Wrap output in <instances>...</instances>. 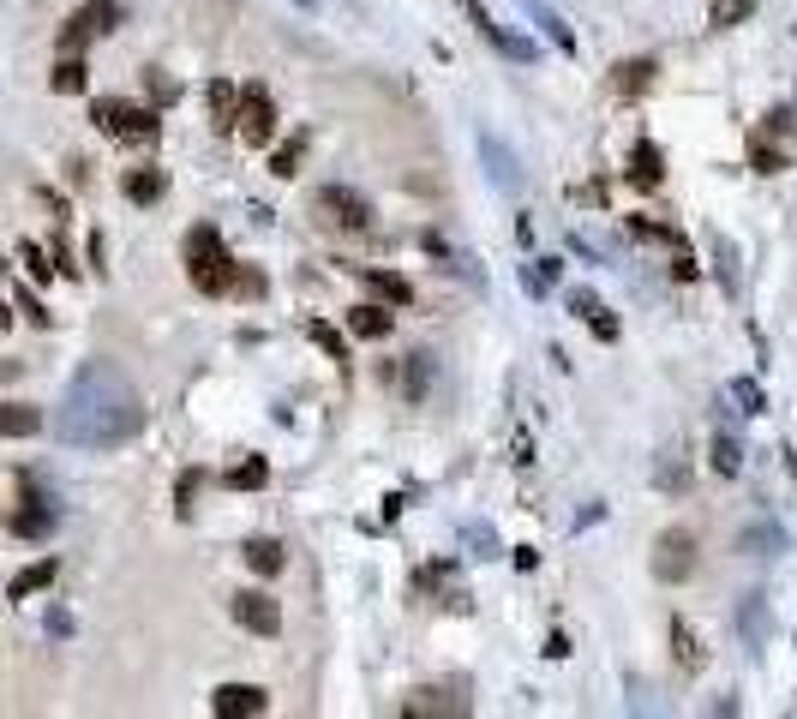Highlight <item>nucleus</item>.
<instances>
[{
  "label": "nucleus",
  "instance_id": "nucleus-1",
  "mask_svg": "<svg viewBox=\"0 0 797 719\" xmlns=\"http://www.w3.org/2000/svg\"><path fill=\"white\" fill-rule=\"evenodd\" d=\"M60 438L78 450H120L138 426H144V402L138 390L108 366V360H84L78 378L60 396Z\"/></svg>",
  "mask_w": 797,
  "mask_h": 719
},
{
  "label": "nucleus",
  "instance_id": "nucleus-2",
  "mask_svg": "<svg viewBox=\"0 0 797 719\" xmlns=\"http://www.w3.org/2000/svg\"><path fill=\"white\" fill-rule=\"evenodd\" d=\"M186 276H192V288L198 294H228V282H234V258H228V246H222V234L216 228H192L186 234Z\"/></svg>",
  "mask_w": 797,
  "mask_h": 719
},
{
  "label": "nucleus",
  "instance_id": "nucleus-3",
  "mask_svg": "<svg viewBox=\"0 0 797 719\" xmlns=\"http://www.w3.org/2000/svg\"><path fill=\"white\" fill-rule=\"evenodd\" d=\"M90 120H96L108 138H120V144H156V132H162V120H156L150 108H132V102H120V96H102V102L90 108Z\"/></svg>",
  "mask_w": 797,
  "mask_h": 719
},
{
  "label": "nucleus",
  "instance_id": "nucleus-4",
  "mask_svg": "<svg viewBox=\"0 0 797 719\" xmlns=\"http://www.w3.org/2000/svg\"><path fill=\"white\" fill-rule=\"evenodd\" d=\"M312 210H318L330 228H342V234H366V228H372V204H366V192H354V186H318V192H312Z\"/></svg>",
  "mask_w": 797,
  "mask_h": 719
},
{
  "label": "nucleus",
  "instance_id": "nucleus-5",
  "mask_svg": "<svg viewBox=\"0 0 797 719\" xmlns=\"http://www.w3.org/2000/svg\"><path fill=\"white\" fill-rule=\"evenodd\" d=\"M120 24V0H84L66 24H60V54H84V42L108 36Z\"/></svg>",
  "mask_w": 797,
  "mask_h": 719
},
{
  "label": "nucleus",
  "instance_id": "nucleus-6",
  "mask_svg": "<svg viewBox=\"0 0 797 719\" xmlns=\"http://www.w3.org/2000/svg\"><path fill=\"white\" fill-rule=\"evenodd\" d=\"M696 564H702V552H696V534L690 528H666L660 540H654V576L660 582H690L696 576Z\"/></svg>",
  "mask_w": 797,
  "mask_h": 719
},
{
  "label": "nucleus",
  "instance_id": "nucleus-7",
  "mask_svg": "<svg viewBox=\"0 0 797 719\" xmlns=\"http://www.w3.org/2000/svg\"><path fill=\"white\" fill-rule=\"evenodd\" d=\"M234 132H240V144H252V150H270V138H276V102H270L258 84H246V90H240Z\"/></svg>",
  "mask_w": 797,
  "mask_h": 719
},
{
  "label": "nucleus",
  "instance_id": "nucleus-8",
  "mask_svg": "<svg viewBox=\"0 0 797 719\" xmlns=\"http://www.w3.org/2000/svg\"><path fill=\"white\" fill-rule=\"evenodd\" d=\"M228 612H234V624H240V630H252V636H276V630H282V612H276V600H270L264 588L234 594V600H228Z\"/></svg>",
  "mask_w": 797,
  "mask_h": 719
},
{
  "label": "nucleus",
  "instance_id": "nucleus-9",
  "mask_svg": "<svg viewBox=\"0 0 797 719\" xmlns=\"http://www.w3.org/2000/svg\"><path fill=\"white\" fill-rule=\"evenodd\" d=\"M654 78H660V60L636 54V60H618V66H612L606 90H612V96H624V102H636V96H648V90H654Z\"/></svg>",
  "mask_w": 797,
  "mask_h": 719
},
{
  "label": "nucleus",
  "instance_id": "nucleus-10",
  "mask_svg": "<svg viewBox=\"0 0 797 719\" xmlns=\"http://www.w3.org/2000/svg\"><path fill=\"white\" fill-rule=\"evenodd\" d=\"M210 708L222 719H258V714H270V696H264L258 684H222V690L210 696Z\"/></svg>",
  "mask_w": 797,
  "mask_h": 719
},
{
  "label": "nucleus",
  "instance_id": "nucleus-11",
  "mask_svg": "<svg viewBox=\"0 0 797 719\" xmlns=\"http://www.w3.org/2000/svg\"><path fill=\"white\" fill-rule=\"evenodd\" d=\"M48 528H54V510H48V498H36V492H30V498L12 510V534H18V540H42Z\"/></svg>",
  "mask_w": 797,
  "mask_h": 719
},
{
  "label": "nucleus",
  "instance_id": "nucleus-12",
  "mask_svg": "<svg viewBox=\"0 0 797 719\" xmlns=\"http://www.w3.org/2000/svg\"><path fill=\"white\" fill-rule=\"evenodd\" d=\"M738 630H744L750 648H762V642L774 636V618H768V600H762V594H744V606H738Z\"/></svg>",
  "mask_w": 797,
  "mask_h": 719
},
{
  "label": "nucleus",
  "instance_id": "nucleus-13",
  "mask_svg": "<svg viewBox=\"0 0 797 719\" xmlns=\"http://www.w3.org/2000/svg\"><path fill=\"white\" fill-rule=\"evenodd\" d=\"M120 192H126L132 204H156V198L168 192V174H162V168H126Z\"/></svg>",
  "mask_w": 797,
  "mask_h": 719
},
{
  "label": "nucleus",
  "instance_id": "nucleus-14",
  "mask_svg": "<svg viewBox=\"0 0 797 719\" xmlns=\"http://www.w3.org/2000/svg\"><path fill=\"white\" fill-rule=\"evenodd\" d=\"M366 294H378L384 306H414V282H402L396 270H366Z\"/></svg>",
  "mask_w": 797,
  "mask_h": 719
},
{
  "label": "nucleus",
  "instance_id": "nucleus-15",
  "mask_svg": "<svg viewBox=\"0 0 797 719\" xmlns=\"http://www.w3.org/2000/svg\"><path fill=\"white\" fill-rule=\"evenodd\" d=\"M402 714H468V696H450V690H414L402 702Z\"/></svg>",
  "mask_w": 797,
  "mask_h": 719
},
{
  "label": "nucleus",
  "instance_id": "nucleus-16",
  "mask_svg": "<svg viewBox=\"0 0 797 719\" xmlns=\"http://www.w3.org/2000/svg\"><path fill=\"white\" fill-rule=\"evenodd\" d=\"M42 432V408L30 402H0V438H30Z\"/></svg>",
  "mask_w": 797,
  "mask_h": 719
},
{
  "label": "nucleus",
  "instance_id": "nucleus-17",
  "mask_svg": "<svg viewBox=\"0 0 797 719\" xmlns=\"http://www.w3.org/2000/svg\"><path fill=\"white\" fill-rule=\"evenodd\" d=\"M654 486H660V492H672V498H678V492H684V486H690V456H684V450H666V456H660V462H654Z\"/></svg>",
  "mask_w": 797,
  "mask_h": 719
},
{
  "label": "nucleus",
  "instance_id": "nucleus-18",
  "mask_svg": "<svg viewBox=\"0 0 797 719\" xmlns=\"http://www.w3.org/2000/svg\"><path fill=\"white\" fill-rule=\"evenodd\" d=\"M48 84H54L60 96H78V90L90 84V72H84V54H60V60H54V78H48Z\"/></svg>",
  "mask_w": 797,
  "mask_h": 719
},
{
  "label": "nucleus",
  "instance_id": "nucleus-19",
  "mask_svg": "<svg viewBox=\"0 0 797 719\" xmlns=\"http://www.w3.org/2000/svg\"><path fill=\"white\" fill-rule=\"evenodd\" d=\"M630 180H636V186H660V180H666V156H660L654 144H636V156H630Z\"/></svg>",
  "mask_w": 797,
  "mask_h": 719
},
{
  "label": "nucleus",
  "instance_id": "nucleus-20",
  "mask_svg": "<svg viewBox=\"0 0 797 719\" xmlns=\"http://www.w3.org/2000/svg\"><path fill=\"white\" fill-rule=\"evenodd\" d=\"M348 330H354L360 342H378V336H390V312H384V306H354V312H348Z\"/></svg>",
  "mask_w": 797,
  "mask_h": 719
},
{
  "label": "nucleus",
  "instance_id": "nucleus-21",
  "mask_svg": "<svg viewBox=\"0 0 797 719\" xmlns=\"http://www.w3.org/2000/svg\"><path fill=\"white\" fill-rule=\"evenodd\" d=\"M234 108H240V90L228 78L210 84V114H216V132H234Z\"/></svg>",
  "mask_w": 797,
  "mask_h": 719
},
{
  "label": "nucleus",
  "instance_id": "nucleus-22",
  "mask_svg": "<svg viewBox=\"0 0 797 719\" xmlns=\"http://www.w3.org/2000/svg\"><path fill=\"white\" fill-rule=\"evenodd\" d=\"M708 456H714V468H720L726 480H738V474H744V450H738V438H732V432H714Z\"/></svg>",
  "mask_w": 797,
  "mask_h": 719
},
{
  "label": "nucleus",
  "instance_id": "nucleus-23",
  "mask_svg": "<svg viewBox=\"0 0 797 719\" xmlns=\"http://www.w3.org/2000/svg\"><path fill=\"white\" fill-rule=\"evenodd\" d=\"M54 576H60V564H54V558H42V564H30L24 576H12V600H30V594H42V588H48Z\"/></svg>",
  "mask_w": 797,
  "mask_h": 719
},
{
  "label": "nucleus",
  "instance_id": "nucleus-24",
  "mask_svg": "<svg viewBox=\"0 0 797 719\" xmlns=\"http://www.w3.org/2000/svg\"><path fill=\"white\" fill-rule=\"evenodd\" d=\"M672 660H678L684 672H702V660H708V654L696 648V636H690V624H684V618H672Z\"/></svg>",
  "mask_w": 797,
  "mask_h": 719
},
{
  "label": "nucleus",
  "instance_id": "nucleus-25",
  "mask_svg": "<svg viewBox=\"0 0 797 719\" xmlns=\"http://www.w3.org/2000/svg\"><path fill=\"white\" fill-rule=\"evenodd\" d=\"M246 564H252L258 576H276V570H282V546L258 534V540H246Z\"/></svg>",
  "mask_w": 797,
  "mask_h": 719
},
{
  "label": "nucleus",
  "instance_id": "nucleus-26",
  "mask_svg": "<svg viewBox=\"0 0 797 719\" xmlns=\"http://www.w3.org/2000/svg\"><path fill=\"white\" fill-rule=\"evenodd\" d=\"M750 12H756V0H714V6H708V24H714V30H732V24H744Z\"/></svg>",
  "mask_w": 797,
  "mask_h": 719
},
{
  "label": "nucleus",
  "instance_id": "nucleus-27",
  "mask_svg": "<svg viewBox=\"0 0 797 719\" xmlns=\"http://www.w3.org/2000/svg\"><path fill=\"white\" fill-rule=\"evenodd\" d=\"M228 294H240V300H264V270H258V264H234Z\"/></svg>",
  "mask_w": 797,
  "mask_h": 719
},
{
  "label": "nucleus",
  "instance_id": "nucleus-28",
  "mask_svg": "<svg viewBox=\"0 0 797 719\" xmlns=\"http://www.w3.org/2000/svg\"><path fill=\"white\" fill-rule=\"evenodd\" d=\"M480 144H486V156H492V180H498V186H522L516 156H504V150H498V138H480Z\"/></svg>",
  "mask_w": 797,
  "mask_h": 719
},
{
  "label": "nucleus",
  "instance_id": "nucleus-29",
  "mask_svg": "<svg viewBox=\"0 0 797 719\" xmlns=\"http://www.w3.org/2000/svg\"><path fill=\"white\" fill-rule=\"evenodd\" d=\"M300 150H306V132H294L288 144H276V156H270V168H276V174H294V168H300Z\"/></svg>",
  "mask_w": 797,
  "mask_h": 719
},
{
  "label": "nucleus",
  "instance_id": "nucleus-30",
  "mask_svg": "<svg viewBox=\"0 0 797 719\" xmlns=\"http://www.w3.org/2000/svg\"><path fill=\"white\" fill-rule=\"evenodd\" d=\"M426 378H432L426 354H408V366H402V390H408V396H426Z\"/></svg>",
  "mask_w": 797,
  "mask_h": 719
},
{
  "label": "nucleus",
  "instance_id": "nucleus-31",
  "mask_svg": "<svg viewBox=\"0 0 797 719\" xmlns=\"http://www.w3.org/2000/svg\"><path fill=\"white\" fill-rule=\"evenodd\" d=\"M264 474H270V468H264V456H252V462H240V468L228 474V486H240V492H252V486H264Z\"/></svg>",
  "mask_w": 797,
  "mask_h": 719
},
{
  "label": "nucleus",
  "instance_id": "nucleus-32",
  "mask_svg": "<svg viewBox=\"0 0 797 719\" xmlns=\"http://www.w3.org/2000/svg\"><path fill=\"white\" fill-rule=\"evenodd\" d=\"M750 156H756V174H786V156H780L774 144H762V138H756V144H750Z\"/></svg>",
  "mask_w": 797,
  "mask_h": 719
},
{
  "label": "nucleus",
  "instance_id": "nucleus-33",
  "mask_svg": "<svg viewBox=\"0 0 797 719\" xmlns=\"http://www.w3.org/2000/svg\"><path fill=\"white\" fill-rule=\"evenodd\" d=\"M312 342H318L330 360H348V342H342V330H330V324H312Z\"/></svg>",
  "mask_w": 797,
  "mask_h": 719
},
{
  "label": "nucleus",
  "instance_id": "nucleus-34",
  "mask_svg": "<svg viewBox=\"0 0 797 719\" xmlns=\"http://www.w3.org/2000/svg\"><path fill=\"white\" fill-rule=\"evenodd\" d=\"M24 264H30V276H36V282H48V276H54V264H48V252H42L36 240H24Z\"/></svg>",
  "mask_w": 797,
  "mask_h": 719
},
{
  "label": "nucleus",
  "instance_id": "nucleus-35",
  "mask_svg": "<svg viewBox=\"0 0 797 719\" xmlns=\"http://www.w3.org/2000/svg\"><path fill=\"white\" fill-rule=\"evenodd\" d=\"M732 396L744 402V414H762V408H768V396H762V390H756L750 378H738V384H732Z\"/></svg>",
  "mask_w": 797,
  "mask_h": 719
},
{
  "label": "nucleus",
  "instance_id": "nucleus-36",
  "mask_svg": "<svg viewBox=\"0 0 797 719\" xmlns=\"http://www.w3.org/2000/svg\"><path fill=\"white\" fill-rule=\"evenodd\" d=\"M714 252H720V282H726V288H732V294H738V252H732V246H726V240H720V246H714Z\"/></svg>",
  "mask_w": 797,
  "mask_h": 719
},
{
  "label": "nucleus",
  "instance_id": "nucleus-37",
  "mask_svg": "<svg viewBox=\"0 0 797 719\" xmlns=\"http://www.w3.org/2000/svg\"><path fill=\"white\" fill-rule=\"evenodd\" d=\"M534 18H540V24H546V30H552V36H558V48H576V36H570V30H564V18H552V12H546V6H534Z\"/></svg>",
  "mask_w": 797,
  "mask_h": 719
},
{
  "label": "nucleus",
  "instance_id": "nucleus-38",
  "mask_svg": "<svg viewBox=\"0 0 797 719\" xmlns=\"http://www.w3.org/2000/svg\"><path fill=\"white\" fill-rule=\"evenodd\" d=\"M672 276H678V282H696V276H702V264H696V258L678 246V258H672Z\"/></svg>",
  "mask_w": 797,
  "mask_h": 719
},
{
  "label": "nucleus",
  "instance_id": "nucleus-39",
  "mask_svg": "<svg viewBox=\"0 0 797 719\" xmlns=\"http://www.w3.org/2000/svg\"><path fill=\"white\" fill-rule=\"evenodd\" d=\"M792 126H797V108H774V114H768V132H774V138H786Z\"/></svg>",
  "mask_w": 797,
  "mask_h": 719
},
{
  "label": "nucleus",
  "instance_id": "nucleus-40",
  "mask_svg": "<svg viewBox=\"0 0 797 719\" xmlns=\"http://www.w3.org/2000/svg\"><path fill=\"white\" fill-rule=\"evenodd\" d=\"M588 330H594L600 342H618V318H606V312H594V318H588Z\"/></svg>",
  "mask_w": 797,
  "mask_h": 719
},
{
  "label": "nucleus",
  "instance_id": "nucleus-41",
  "mask_svg": "<svg viewBox=\"0 0 797 719\" xmlns=\"http://www.w3.org/2000/svg\"><path fill=\"white\" fill-rule=\"evenodd\" d=\"M18 306L30 312V324H48V312H42V300H36V294H18Z\"/></svg>",
  "mask_w": 797,
  "mask_h": 719
},
{
  "label": "nucleus",
  "instance_id": "nucleus-42",
  "mask_svg": "<svg viewBox=\"0 0 797 719\" xmlns=\"http://www.w3.org/2000/svg\"><path fill=\"white\" fill-rule=\"evenodd\" d=\"M570 306H576V312H582V318H594V312H600V300H594V294H582V288H576V294H570Z\"/></svg>",
  "mask_w": 797,
  "mask_h": 719
},
{
  "label": "nucleus",
  "instance_id": "nucleus-43",
  "mask_svg": "<svg viewBox=\"0 0 797 719\" xmlns=\"http://www.w3.org/2000/svg\"><path fill=\"white\" fill-rule=\"evenodd\" d=\"M0 330H12V306L6 300H0Z\"/></svg>",
  "mask_w": 797,
  "mask_h": 719
},
{
  "label": "nucleus",
  "instance_id": "nucleus-44",
  "mask_svg": "<svg viewBox=\"0 0 797 719\" xmlns=\"http://www.w3.org/2000/svg\"><path fill=\"white\" fill-rule=\"evenodd\" d=\"M786 468H792V486H797V450H792V456H786Z\"/></svg>",
  "mask_w": 797,
  "mask_h": 719
}]
</instances>
